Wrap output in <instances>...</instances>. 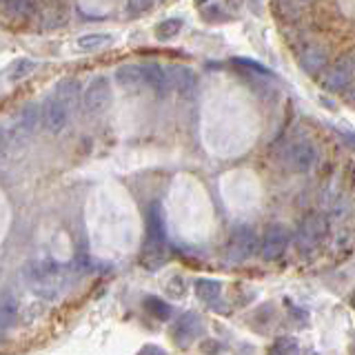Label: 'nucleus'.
I'll return each instance as SVG.
<instances>
[{"label": "nucleus", "instance_id": "obj_1", "mask_svg": "<svg viewBox=\"0 0 355 355\" xmlns=\"http://www.w3.org/2000/svg\"><path fill=\"white\" fill-rule=\"evenodd\" d=\"M25 284L40 300H55L64 286V266L51 258L31 260L25 264Z\"/></svg>", "mask_w": 355, "mask_h": 355}, {"label": "nucleus", "instance_id": "obj_15", "mask_svg": "<svg viewBox=\"0 0 355 355\" xmlns=\"http://www.w3.org/2000/svg\"><path fill=\"white\" fill-rule=\"evenodd\" d=\"M53 98H58L60 103L71 111L78 103H80V83H78L76 78H62V80L55 85Z\"/></svg>", "mask_w": 355, "mask_h": 355}, {"label": "nucleus", "instance_id": "obj_26", "mask_svg": "<svg viewBox=\"0 0 355 355\" xmlns=\"http://www.w3.org/2000/svg\"><path fill=\"white\" fill-rule=\"evenodd\" d=\"M153 7V3H129L127 5V9L131 11V16H140V14H144L147 9H151Z\"/></svg>", "mask_w": 355, "mask_h": 355}, {"label": "nucleus", "instance_id": "obj_28", "mask_svg": "<svg viewBox=\"0 0 355 355\" xmlns=\"http://www.w3.org/2000/svg\"><path fill=\"white\" fill-rule=\"evenodd\" d=\"M338 133H340V136L344 138V142H347V144H349V147H351V149L355 151V131H347V129H340Z\"/></svg>", "mask_w": 355, "mask_h": 355}, {"label": "nucleus", "instance_id": "obj_8", "mask_svg": "<svg viewBox=\"0 0 355 355\" xmlns=\"http://www.w3.org/2000/svg\"><path fill=\"white\" fill-rule=\"evenodd\" d=\"M111 105V87H109V78L107 76H98L89 83L85 98H83V107L87 114L98 116L107 111Z\"/></svg>", "mask_w": 355, "mask_h": 355}, {"label": "nucleus", "instance_id": "obj_10", "mask_svg": "<svg viewBox=\"0 0 355 355\" xmlns=\"http://www.w3.org/2000/svg\"><path fill=\"white\" fill-rule=\"evenodd\" d=\"M297 62L306 73L322 76L329 69V53L320 42H304L297 49Z\"/></svg>", "mask_w": 355, "mask_h": 355}, {"label": "nucleus", "instance_id": "obj_20", "mask_svg": "<svg viewBox=\"0 0 355 355\" xmlns=\"http://www.w3.org/2000/svg\"><path fill=\"white\" fill-rule=\"evenodd\" d=\"M233 67H238L240 71H249V73H255V76H266V78H273V71L269 69L266 64H260V62H255L251 58H233L231 60Z\"/></svg>", "mask_w": 355, "mask_h": 355}, {"label": "nucleus", "instance_id": "obj_16", "mask_svg": "<svg viewBox=\"0 0 355 355\" xmlns=\"http://www.w3.org/2000/svg\"><path fill=\"white\" fill-rule=\"evenodd\" d=\"M116 80L122 87L144 85V64H120L116 69Z\"/></svg>", "mask_w": 355, "mask_h": 355}, {"label": "nucleus", "instance_id": "obj_12", "mask_svg": "<svg viewBox=\"0 0 355 355\" xmlns=\"http://www.w3.org/2000/svg\"><path fill=\"white\" fill-rule=\"evenodd\" d=\"M69 125V109L58 98H47L42 103V127L49 133H60Z\"/></svg>", "mask_w": 355, "mask_h": 355}, {"label": "nucleus", "instance_id": "obj_21", "mask_svg": "<svg viewBox=\"0 0 355 355\" xmlns=\"http://www.w3.org/2000/svg\"><path fill=\"white\" fill-rule=\"evenodd\" d=\"M111 42V36L109 33H87V36H80L78 38V47L83 51H96L100 47H105V44Z\"/></svg>", "mask_w": 355, "mask_h": 355}, {"label": "nucleus", "instance_id": "obj_14", "mask_svg": "<svg viewBox=\"0 0 355 355\" xmlns=\"http://www.w3.org/2000/svg\"><path fill=\"white\" fill-rule=\"evenodd\" d=\"M144 85L151 87L155 94H169V89L173 87L171 85V76H169V69L158 62H144Z\"/></svg>", "mask_w": 355, "mask_h": 355}, {"label": "nucleus", "instance_id": "obj_7", "mask_svg": "<svg viewBox=\"0 0 355 355\" xmlns=\"http://www.w3.org/2000/svg\"><path fill=\"white\" fill-rule=\"evenodd\" d=\"M327 220L322 214H309L297 227V249L311 251L324 240L327 236Z\"/></svg>", "mask_w": 355, "mask_h": 355}, {"label": "nucleus", "instance_id": "obj_30", "mask_svg": "<svg viewBox=\"0 0 355 355\" xmlns=\"http://www.w3.org/2000/svg\"><path fill=\"white\" fill-rule=\"evenodd\" d=\"M351 306H353V309H355V293H353V295H351Z\"/></svg>", "mask_w": 355, "mask_h": 355}, {"label": "nucleus", "instance_id": "obj_31", "mask_svg": "<svg viewBox=\"0 0 355 355\" xmlns=\"http://www.w3.org/2000/svg\"><path fill=\"white\" fill-rule=\"evenodd\" d=\"M349 96H351V98H355V89H353V92H351V94H349Z\"/></svg>", "mask_w": 355, "mask_h": 355}, {"label": "nucleus", "instance_id": "obj_25", "mask_svg": "<svg viewBox=\"0 0 355 355\" xmlns=\"http://www.w3.org/2000/svg\"><path fill=\"white\" fill-rule=\"evenodd\" d=\"M16 313H18V302H16V300H11L9 295H5L3 311H0V315H3V320H0V322H3V331H7L11 322L16 320Z\"/></svg>", "mask_w": 355, "mask_h": 355}, {"label": "nucleus", "instance_id": "obj_32", "mask_svg": "<svg viewBox=\"0 0 355 355\" xmlns=\"http://www.w3.org/2000/svg\"><path fill=\"white\" fill-rule=\"evenodd\" d=\"M353 355H355V347H353Z\"/></svg>", "mask_w": 355, "mask_h": 355}, {"label": "nucleus", "instance_id": "obj_23", "mask_svg": "<svg viewBox=\"0 0 355 355\" xmlns=\"http://www.w3.org/2000/svg\"><path fill=\"white\" fill-rule=\"evenodd\" d=\"M182 29V20L180 18H166L162 20L158 27H155V36L160 40H171L173 36H178V31Z\"/></svg>", "mask_w": 355, "mask_h": 355}, {"label": "nucleus", "instance_id": "obj_5", "mask_svg": "<svg viewBox=\"0 0 355 355\" xmlns=\"http://www.w3.org/2000/svg\"><path fill=\"white\" fill-rule=\"evenodd\" d=\"M40 125H42V105L27 103L18 111V118L14 120V127H11V140L27 142Z\"/></svg>", "mask_w": 355, "mask_h": 355}, {"label": "nucleus", "instance_id": "obj_22", "mask_svg": "<svg viewBox=\"0 0 355 355\" xmlns=\"http://www.w3.org/2000/svg\"><path fill=\"white\" fill-rule=\"evenodd\" d=\"M271 355H300V344L295 338L282 336L271 344Z\"/></svg>", "mask_w": 355, "mask_h": 355}, {"label": "nucleus", "instance_id": "obj_18", "mask_svg": "<svg viewBox=\"0 0 355 355\" xmlns=\"http://www.w3.org/2000/svg\"><path fill=\"white\" fill-rule=\"evenodd\" d=\"M222 293V284L220 280H214V277H202V280L196 282V295L202 300V302H214Z\"/></svg>", "mask_w": 355, "mask_h": 355}, {"label": "nucleus", "instance_id": "obj_19", "mask_svg": "<svg viewBox=\"0 0 355 355\" xmlns=\"http://www.w3.org/2000/svg\"><path fill=\"white\" fill-rule=\"evenodd\" d=\"M33 69H36V60H31V58H18L9 64V69H7V78L11 83H18L22 80V78H27L33 73Z\"/></svg>", "mask_w": 355, "mask_h": 355}, {"label": "nucleus", "instance_id": "obj_24", "mask_svg": "<svg viewBox=\"0 0 355 355\" xmlns=\"http://www.w3.org/2000/svg\"><path fill=\"white\" fill-rule=\"evenodd\" d=\"M3 9L7 11V16H29L36 11V5L25 3V0H5Z\"/></svg>", "mask_w": 355, "mask_h": 355}, {"label": "nucleus", "instance_id": "obj_9", "mask_svg": "<svg viewBox=\"0 0 355 355\" xmlns=\"http://www.w3.org/2000/svg\"><path fill=\"white\" fill-rule=\"evenodd\" d=\"M288 244H291V231L284 225H271V227H266L262 236L260 253L264 260H277L288 249Z\"/></svg>", "mask_w": 355, "mask_h": 355}, {"label": "nucleus", "instance_id": "obj_4", "mask_svg": "<svg viewBox=\"0 0 355 355\" xmlns=\"http://www.w3.org/2000/svg\"><path fill=\"white\" fill-rule=\"evenodd\" d=\"M355 83V58L353 55H344L338 62L329 64V69L320 76V87L329 94L344 92L347 87Z\"/></svg>", "mask_w": 355, "mask_h": 355}, {"label": "nucleus", "instance_id": "obj_3", "mask_svg": "<svg viewBox=\"0 0 355 355\" xmlns=\"http://www.w3.org/2000/svg\"><path fill=\"white\" fill-rule=\"evenodd\" d=\"M280 160H282V164L286 166V169L304 173L309 169H313V164L318 162V149H315V144L311 140L295 138V140H288L282 147Z\"/></svg>", "mask_w": 355, "mask_h": 355}, {"label": "nucleus", "instance_id": "obj_6", "mask_svg": "<svg viewBox=\"0 0 355 355\" xmlns=\"http://www.w3.org/2000/svg\"><path fill=\"white\" fill-rule=\"evenodd\" d=\"M258 251V236L249 225H238L227 240V253L233 260H247Z\"/></svg>", "mask_w": 355, "mask_h": 355}, {"label": "nucleus", "instance_id": "obj_27", "mask_svg": "<svg viewBox=\"0 0 355 355\" xmlns=\"http://www.w3.org/2000/svg\"><path fill=\"white\" fill-rule=\"evenodd\" d=\"M138 355H166V353H164V349L155 347V344H144V347L138 351Z\"/></svg>", "mask_w": 355, "mask_h": 355}, {"label": "nucleus", "instance_id": "obj_29", "mask_svg": "<svg viewBox=\"0 0 355 355\" xmlns=\"http://www.w3.org/2000/svg\"><path fill=\"white\" fill-rule=\"evenodd\" d=\"M214 349H218V344H216V342H205V344H202V351H214Z\"/></svg>", "mask_w": 355, "mask_h": 355}, {"label": "nucleus", "instance_id": "obj_2", "mask_svg": "<svg viewBox=\"0 0 355 355\" xmlns=\"http://www.w3.org/2000/svg\"><path fill=\"white\" fill-rule=\"evenodd\" d=\"M147 236H144V247L140 253V264L147 271L160 269L166 260V229H164V214L160 202H151L147 209Z\"/></svg>", "mask_w": 355, "mask_h": 355}, {"label": "nucleus", "instance_id": "obj_17", "mask_svg": "<svg viewBox=\"0 0 355 355\" xmlns=\"http://www.w3.org/2000/svg\"><path fill=\"white\" fill-rule=\"evenodd\" d=\"M144 311L153 318V320H160V322H169L171 315H173V309L164 302V300L160 297H155V295H147L144 297V302H142Z\"/></svg>", "mask_w": 355, "mask_h": 355}, {"label": "nucleus", "instance_id": "obj_11", "mask_svg": "<svg viewBox=\"0 0 355 355\" xmlns=\"http://www.w3.org/2000/svg\"><path fill=\"white\" fill-rule=\"evenodd\" d=\"M198 336H202V320H200L198 313L187 311V313H182L175 320V324L171 329V338L175 344L187 347V344H191Z\"/></svg>", "mask_w": 355, "mask_h": 355}, {"label": "nucleus", "instance_id": "obj_13", "mask_svg": "<svg viewBox=\"0 0 355 355\" xmlns=\"http://www.w3.org/2000/svg\"><path fill=\"white\" fill-rule=\"evenodd\" d=\"M169 76H171V85L175 87V92L182 98H193L198 92V76L193 73V69L182 64H173L169 67Z\"/></svg>", "mask_w": 355, "mask_h": 355}]
</instances>
